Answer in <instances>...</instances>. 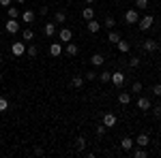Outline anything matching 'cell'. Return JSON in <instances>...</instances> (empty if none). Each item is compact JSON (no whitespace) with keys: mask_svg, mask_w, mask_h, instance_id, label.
<instances>
[{"mask_svg":"<svg viewBox=\"0 0 161 158\" xmlns=\"http://www.w3.org/2000/svg\"><path fill=\"white\" fill-rule=\"evenodd\" d=\"M153 24H155V17H153V15H144V17H140V19H137L140 30H150Z\"/></svg>","mask_w":161,"mask_h":158,"instance_id":"cell-1","label":"cell"},{"mask_svg":"<svg viewBox=\"0 0 161 158\" xmlns=\"http://www.w3.org/2000/svg\"><path fill=\"white\" fill-rule=\"evenodd\" d=\"M11 54L15 56V58H22V56H26V45L22 43V41H15L11 45Z\"/></svg>","mask_w":161,"mask_h":158,"instance_id":"cell-2","label":"cell"},{"mask_svg":"<svg viewBox=\"0 0 161 158\" xmlns=\"http://www.w3.org/2000/svg\"><path fill=\"white\" fill-rule=\"evenodd\" d=\"M112 84L116 85V88H123V84H125V73L123 71H114V73H112Z\"/></svg>","mask_w":161,"mask_h":158,"instance_id":"cell-3","label":"cell"},{"mask_svg":"<svg viewBox=\"0 0 161 158\" xmlns=\"http://www.w3.org/2000/svg\"><path fill=\"white\" fill-rule=\"evenodd\" d=\"M4 30H7L9 34H17V30H19V24H17V19H11V17H9V22L4 24Z\"/></svg>","mask_w":161,"mask_h":158,"instance_id":"cell-4","label":"cell"},{"mask_svg":"<svg viewBox=\"0 0 161 158\" xmlns=\"http://www.w3.org/2000/svg\"><path fill=\"white\" fill-rule=\"evenodd\" d=\"M58 38H60V43H69V41L73 38V32H71V28H62L60 32H58Z\"/></svg>","mask_w":161,"mask_h":158,"instance_id":"cell-5","label":"cell"},{"mask_svg":"<svg viewBox=\"0 0 161 158\" xmlns=\"http://www.w3.org/2000/svg\"><path fill=\"white\" fill-rule=\"evenodd\" d=\"M142 47H144V51H157V49H159V43H157L155 38H146V41L142 43Z\"/></svg>","mask_w":161,"mask_h":158,"instance_id":"cell-6","label":"cell"},{"mask_svg":"<svg viewBox=\"0 0 161 158\" xmlns=\"http://www.w3.org/2000/svg\"><path fill=\"white\" fill-rule=\"evenodd\" d=\"M137 19H140V17H137L136 9H129V11L125 13V22H127V24H137Z\"/></svg>","mask_w":161,"mask_h":158,"instance_id":"cell-7","label":"cell"},{"mask_svg":"<svg viewBox=\"0 0 161 158\" xmlns=\"http://www.w3.org/2000/svg\"><path fill=\"white\" fill-rule=\"evenodd\" d=\"M153 105H150V98H146V96H140L137 98V109L140 111H148Z\"/></svg>","mask_w":161,"mask_h":158,"instance_id":"cell-8","label":"cell"},{"mask_svg":"<svg viewBox=\"0 0 161 158\" xmlns=\"http://www.w3.org/2000/svg\"><path fill=\"white\" fill-rule=\"evenodd\" d=\"M82 17H84V22H90V19H95V9H92L90 4H86V7L82 9Z\"/></svg>","mask_w":161,"mask_h":158,"instance_id":"cell-9","label":"cell"},{"mask_svg":"<svg viewBox=\"0 0 161 158\" xmlns=\"http://www.w3.org/2000/svg\"><path fill=\"white\" fill-rule=\"evenodd\" d=\"M150 143V137L146 133H140L137 135V139H136V145H140V147H146Z\"/></svg>","mask_w":161,"mask_h":158,"instance_id":"cell-10","label":"cell"},{"mask_svg":"<svg viewBox=\"0 0 161 158\" xmlns=\"http://www.w3.org/2000/svg\"><path fill=\"white\" fill-rule=\"evenodd\" d=\"M86 28H88L90 34H97V32L101 30V24L97 22V19H90V22H86Z\"/></svg>","mask_w":161,"mask_h":158,"instance_id":"cell-11","label":"cell"},{"mask_svg":"<svg viewBox=\"0 0 161 158\" xmlns=\"http://www.w3.org/2000/svg\"><path fill=\"white\" fill-rule=\"evenodd\" d=\"M64 45H67V47H64V54H67V56H77V54H80V47H77L75 43L69 41V43H64Z\"/></svg>","mask_w":161,"mask_h":158,"instance_id":"cell-12","label":"cell"},{"mask_svg":"<svg viewBox=\"0 0 161 158\" xmlns=\"http://www.w3.org/2000/svg\"><path fill=\"white\" fill-rule=\"evenodd\" d=\"M103 126H108V128L116 126V115L114 113H103Z\"/></svg>","mask_w":161,"mask_h":158,"instance_id":"cell-13","label":"cell"},{"mask_svg":"<svg viewBox=\"0 0 161 158\" xmlns=\"http://www.w3.org/2000/svg\"><path fill=\"white\" fill-rule=\"evenodd\" d=\"M43 34L45 37H54L56 34V22H50V24L43 26Z\"/></svg>","mask_w":161,"mask_h":158,"instance_id":"cell-14","label":"cell"},{"mask_svg":"<svg viewBox=\"0 0 161 158\" xmlns=\"http://www.w3.org/2000/svg\"><path fill=\"white\" fill-rule=\"evenodd\" d=\"M133 145H136V141H133L131 137H125L123 141H120V147H123L125 152H129V150H133Z\"/></svg>","mask_w":161,"mask_h":158,"instance_id":"cell-15","label":"cell"},{"mask_svg":"<svg viewBox=\"0 0 161 158\" xmlns=\"http://www.w3.org/2000/svg\"><path fill=\"white\" fill-rule=\"evenodd\" d=\"M116 47H118V51H120V54H129V49H131V43H129V41H123V38H120V41L116 43Z\"/></svg>","mask_w":161,"mask_h":158,"instance_id":"cell-16","label":"cell"},{"mask_svg":"<svg viewBox=\"0 0 161 158\" xmlns=\"http://www.w3.org/2000/svg\"><path fill=\"white\" fill-rule=\"evenodd\" d=\"M60 54H62V45H60V43H52V45H50V56L58 58Z\"/></svg>","mask_w":161,"mask_h":158,"instance_id":"cell-17","label":"cell"},{"mask_svg":"<svg viewBox=\"0 0 161 158\" xmlns=\"http://www.w3.org/2000/svg\"><path fill=\"white\" fill-rule=\"evenodd\" d=\"M103 60H105V58H103L101 54H92V56H90V62H92V66H103Z\"/></svg>","mask_w":161,"mask_h":158,"instance_id":"cell-18","label":"cell"},{"mask_svg":"<svg viewBox=\"0 0 161 158\" xmlns=\"http://www.w3.org/2000/svg\"><path fill=\"white\" fill-rule=\"evenodd\" d=\"M71 85L80 90V88L84 85V75H73V79H71Z\"/></svg>","mask_w":161,"mask_h":158,"instance_id":"cell-19","label":"cell"},{"mask_svg":"<svg viewBox=\"0 0 161 158\" xmlns=\"http://www.w3.org/2000/svg\"><path fill=\"white\" fill-rule=\"evenodd\" d=\"M118 103L120 105H129L131 103V94L129 92H118Z\"/></svg>","mask_w":161,"mask_h":158,"instance_id":"cell-20","label":"cell"},{"mask_svg":"<svg viewBox=\"0 0 161 158\" xmlns=\"http://www.w3.org/2000/svg\"><path fill=\"white\" fill-rule=\"evenodd\" d=\"M22 19H24V24H32L35 22V11H24V15H22Z\"/></svg>","mask_w":161,"mask_h":158,"instance_id":"cell-21","label":"cell"},{"mask_svg":"<svg viewBox=\"0 0 161 158\" xmlns=\"http://www.w3.org/2000/svg\"><path fill=\"white\" fill-rule=\"evenodd\" d=\"M54 22H56V24H64V22H67V13H64V11H56Z\"/></svg>","mask_w":161,"mask_h":158,"instance_id":"cell-22","label":"cell"},{"mask_svg":"<svg viewBox=\"0 0 161 158\" xmlns=\"http://www.w3.org/2000/svg\"><path fill=\"white\" fill-rule=\"evenodd\" d=\"M22 38H24V41H32V38H35V30H32V28L22 30Z\"/></svg>","mask_w":161,"mask_h":158,"instance_id":"cell-23","label":"cell"},{"mask_svg":"<svg viewBox=\"0 0 161 158\" xmlns=\"http://www.w3.org/2000/svg\"><path fill=\"white\" fill-rule=\"evenodd\" d=\"M75 150H80V152L86 150V139H84V137H77V139H75Z\"/></svg>","mask_w":161,"mask_h":158,"instance_id":"cell-24","label":"cell"},{"mask_svg":"<svg viewBox=\"0 0 161 158\" xmlns=\"http://www.w3.org/2000/svg\"><path fill=\"white\" fill-rule=\"evenodd\" d=\"M26 56H28V58H37V56H39L37 45H30V47H26Z\"/></svg>","mask_w":161,"mask_h":158,"instance_id":"cell-25","label":"cell"},{"mask_svg":"<svg viewBox=\"0 0 161 158\" xmlns=\"http://www.w3.org/2000/svg\"><path fill=\"white\" fill-rule=\"evenodd\" d=\"M97 79H101V84H110V81H112V73L103 71V73H99V77H97Z\"/></svg>","mask_w":161,"mask_h":158,"instance_id":"cell-26","label":"cell"},{"mask_svg":"<svg viewBox=\"0 0 161 158\" xmlns=\"http://www.w3.org/2000/svg\"><path fill=\"white\" fill-rule=\"evenodd\" d=\"M108 41H110L112 45H116V43H118V41H120V34H118V32H114V30H112L110 34H108Z\"/></svg>","mask_w":161,"mask_h":158,"instance_id":"cell-27","label":"cell"},{"mask_svg":"<svg viewBox=\"0 0 161 158\" xmlns=\"http://www.w3.org/2000/svg\"><path fill=\"white\" fill-rule=\"evenodd\" d=\"M133 156H136V158H146V150H144V147H140V145H136Z\"/></svg>","mask_w":161,"mask_h":158,"instance_id":"cell-28","label":"cell"},{"mask_svg":"<svg viewBox=\"0 0 161 158\" xmlns=\"http://www.w3.org/2000/svg\"><path fill=\"white\" fill-rule=\"evenodd\" d=\"M4 111H9V100L4 96H0V113H4Z\"/></svg>","mask_w":161,"mask_h":158,"instance_id":"cell-29","label":"cell"},{"mask_svg":"<svg viewBox=\"0 0 161 158\" xmlns=\"http://www.w3.org/2000/svg\"><path fill=\"white\" fill-rule=\"evenodd\" d=\"M7 13H9V17H11V19H17V15H19L17 7H9V9H7Z\"/></svg>","mask_w":161,"mask_h":158,"instance_id":"cell-30","label":"cell"},{"mask_svg":"<svg viewBox=\"0 0 161 158\" xmlns=\"http://www.w3.org/2000/svg\"><path fill=\"white\" fill-rule=\"evenodd\" d=\"M103 26H105V28H110V30H112V28L116 26V19H114V17L110 15V17H105V22H103Z\"/></svg>","mask_w":161,"mask_h":158,"instance_id":"cell-31","label":"cell"},{"mask_svg":"<svg viewBox=\"0 0 161 158\" xmlns=\"http://www.w3.org/2000/svg\"><path fill=\"white\" fill-rule=\"evenodd\" d=\"M97 77H99V73H95V71H88V73L84 75V79H86V81H95Z\"/></svg>","mask_w":161,"mask_h":158,"instance_id":"cell-32","label":"cell"},{"mask_svg":"<svg viewBox=\"0 0 161 158\" xmlns=\"http://www.w3.org/2000/svg\"><path fill=\"white\" fill-rule=\"evenodd\" d=\"M137 9H148V0H136Z\"/></svg>","mask_w":161,"mask_h":158,"instance_id":"cell-33","label":"cell"},{"mask_svg":"<svg viewBox=\"0 0 161 158\" xmlns=\"http://www.w3.org/2000/svg\"><path fill=\"white\" fill-rule=\"evenodd\" d=\"M105 130H108V126H103V124H101V126H97V128H95V133L99 135V137H103V135H105Z\"/></svg>","mask_w":161,"mask_h":158,"instance_id":"cell-34","label":"cell"},{"mask_svg":"<svg viewBox=\"0 0 161 158\" xmlns=\"http://www.w3.org/2000/svg\"><path fill=\"white\" fill-rule=\"evenodd\" d=\"M150 92H153L155 96H161V84H155V85H153V90H150Z\"/></svg>","mask_w":161,"mask_h":158,"instance_id":"cell-35","label":"cell"},{"mask_svg":"<svg viewBox=\"0 0 161 158\" xmlns=\"http://www.w3.org/2000/svg\"><path fill=\"white\" fill-rule=\"evenodd\" d=\"M140 58H131V60H129V66H131V69H137V66H140Z\"/></svg>","mask_w":161,"mask_h":158,"instance_id":"cell-36","label":"cell"},{"mask_svg":"<svg viewBox=\"0 0 161 158\" xmlns=\"http://www.w3.org/2000/svg\"><path fill=\"white\" fill-rule=\"evenodd\" d=\"M131 92H136V94H137V92H142V84H140V81H136V84L131 85Z\"/></svg>","mask_w":161,"mask_h":158,"instance_id":"cell-37","label":"cell"},{"mask_svg":"<svg viewBox=\"0 0 161 158\" xmlns=\"http://www.w3.org/2000/svg\"><path fill=\"white\" fill-rule=\"evenodd\" d=\"M150 109L155 111V118H161V105H155V107H150Z\"/></svg>","mask_w":161,"mask_h":158,"instance_id":"cell-38","label":"cell"},{"mask_svg":"<svg viewBox=\"0 0 161 158\" xmlns=\"http://www.w3.org/2000/svg\"><path fill=\"white\" fill-rule=\"evenodd\" d=\"M47 13H50V9H47L45 4H41V7H39V15H47Z\"/></svg>","mask_w":161,"mask_h":158,"instance_id":"cell-39","label":"cell"},{"mask_svg":"<svg viewBox=\"0 0 161 158\" xmlns=\"http://www.w3.org/2000/svg\"><path fill=\"white\" fill-rule=\"evenodd\" d=\"M35 156H43V147H35Z\"/></svg>","mask_w":161,"mask_h":158,"instance_id":"cell-40","label":"cell"},{"mask_svg":"<svg viewBox=\"0 0 161 158\" xmlns=\"http://www.w3.org/2000/svg\"><path fill=\"white\" fill-rule=\"evenodd\" d=\"M0 7H11V0H0Z\"/></svg>","mask_w":161,"mask_h":158,"instance_id":"cell-41","label":"cell"},{"mask_svg":"<svg viewBox=\"0 0 161 158\" xmlns=\"http://www.w3.org/2000/svg\"><path fill=\"white\" fill-rule=\"evenodd\" d=\"M84 2H86V4H92V2H95V0H84Z\"/></svg>","mask_w":161,"mask_h":158,"instance_id":"cell-42","label":"cell"},{"mask_svg":"<svg viewBox=\"0 0 161 158\" xmlns=\"http://www.w3.org/2000/svg\"><path fill=\"white\" fill-rule=\"evenodd\" d=\"M24 2H26V0H17V4H24Z\"/></svg>","mask_w":161,"mask_h":158,"instance_id":"cell-43","label":"cell"},{"mask_svg":"<svg viewBox=\"0 0 161 158\" xmlns=\"http://www.w3.org/2000/svg\"><path fill=\"white\" fill-rule=\"evenodd\" d=\"M2 77H4V75H2V73H0V81H2Z\"/></svg>","mask_w":161,"mask_h":158,"instance_id":"cell-44","label":"cell"},{"mask_svg":"<svg viewBox=\"0 0 161 158\" xmlns=\"http://www.w3.org/2000/svg\"><path fill=\"white\" fill-rule=\"evenodd\" d=\"M0 64H2V56H0Z\"/></svg>","mask_w":161,"mask_h":158,"instance_id":"cell-45","label":"cell"}]
</instances>
